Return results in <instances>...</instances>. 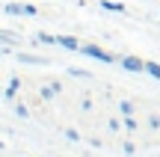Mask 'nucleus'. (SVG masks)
<instances>
[{
    "instance_id": "nucleus-10",
    "label": "nucleus",
    "mask_w": 160,
    "mask_h": 157,
    "mask_svg": "<svg viewBox=\"0 0 160 157\" xmlns=\"http://www.w3.org/2000/svg\"><path fill=\"white\" fill-rule=\"evenodd\" d=\"M119 113H122V116H131V113H133V104H131V101H122V104H119Z\"/></svg>"
},
{
    "instance_id": "nucleus-15",
    "label": "nucleus",
    "mask_w": 160,
    "mask_h": 157,
    "mask_svg": "<svg viewBox=\"0 0 160 157\" xmlns=\"http://www.w3.org/2000/svg\"><path fill=\"white\" fill-rule=\"evenodd\" d=\"M65 136H68L71 142H77V140H80V134H77V130H65Z\"/></svg>"
},
{
    "instance_id": "nucleus-12",
    "label": "nucleus",
    "mask_w": 160,
    "mask_h": 157,
    "mask_svg": "<svg viewBox=\"0 0 160 157\" xmlns=\"http://www.w3.org/2000/svg\"><path fill=\"white\" fill-rule=\"evenodd\" d=\"M125 130H131V134L137 130V119L133 116H125Z\"/></svg>"
},
{
    "instance_id": "nucleus-11",
    "label": "nucleus",
    "mask_w": 160,
    "mask_h": 157,
    "mask_svg": "<svg viewBox=\"0 0 160 157\" xmlns=\"http://www.w3.org/2000/svg\"><path fill=\"white\" fill-rule=\"evenodd\" d=\"M36 39H39V42H45V45H57V36H48V33H39Z\"/></svg>"
},
{
    "instance_id": "nucleus-14",
    "label": "nucleus",
    "mask_w": 160,
    "mask_h": 157,
    "mask_svg": "<svg viewBox=\"0 0 160 157\" xmlns=\"http://www.w3.org/2000/svg\"><path fill=\"white\" fill-rule=\"evenodd\" d=\"M71 77H89V71H83V68H71Z\"/></svg>"
},
{
    "instance_id": "nucleus-8",
    "label": "nucleus",
    "mask_w": 160,
    "mask_h": 157,
    "mask_svg": "<svg viewBox=\"0 0 160 157\" xmlns=\"http://www.w3.org/2000/svg\"><path fill=\"white\" fill-rule=\"evenodd\" d=\"M6 15H24V6H18V3H6Z\"/></svg>"
},
{
    "instance_id": "nucleus-9",
    "label": "nucleus",
    "mask_w": 160,
    "mask_h": 157,
    "mask_svg": "<svg viewBox=\"0 0 160 157\" xmlns=\"http://www.w3.org/2000/svg\"><path fill=\"white\" fill-rule=\"evenodd\" d=\"M145 71H148L151 77H157V80H160V65H157V62H145Z\"/></svg>"
},
{
    "instance_id": "nucleus-7",
    "label": "nucleus",
    "mask_w": 160,
    "mask_h": 157,
    "mask_svg": "<svg viewBox=\"0 0 160 157\" xmlns=\"http://www.w3.org/2000/svg\"><path fill=\"white\" fill-rule=\"evenodd\" d=\"M18 59H21V62H30V65H42V62H48V59H42V56H30V53H18Z\"/></svg>"
},
{
    "instance_id": "nucleus-5",
    "label": "nucleus",
    "mask_w": 160,
    "mask_h": 157,
    "mask_svg": "<svg viewBox=\"0 0 160 157\" xmlns=\"http://www.w3.org/2000/svg\"><path fill=\"white\" fill-rule=\"evenodd\" d=\"M0 42H3V45H12V47L18 45V39H15V33H9V30H0Z\"/></svg>"
},
{
    "instance_id": "nucleus-13",
    "label": "nucleus",
    "mask_w": 160,
    "mask_h": 157,
    "mask_svg": "<svg viewBox=\"0 0 160 157\" xmlns=\"http://www.w3.org/2000/svg\"><path fill=\"white\" fill-rule=\"evenodd\" d=\"M15 113H18V116H21V119H27V116H30L27 104H15Z\"/></svg>"
},
{
    "instance_id": "nucleus-1",
    "label": "nucleus",
    "mask_w": 160,
    "mask_h": 157,
    "mask_svg": "<svg viewBox=\"0 0 160 157\" xmlns=\"http://www.w3.org/2000/svg\"><path fill=\"white\" fill-rule=\"evenodd\" d=\"M80 53H83V56H92V59H98V62H113V59H116L110 51H101L98 45H80Z\"/></svg>"
},
{
    "instance_id": "nucleus-3",
    "label": "nucleus",
    "mask_w": 160,
    "mask_h": 157,
    "mask_svg": "<svg viewBox=\"0 0 160 157\" xmlns=\"http://www.w3.org/2000/svg\"><path fill=\"white\" fill-rule=\"evenodd\" d=\"M57 45L68 47V51H80V42H77V39H71V36H57Z\"/></svg>"
},
{
    "instance_id": "nucleus-6",
    "label": "nucleus",
    "mask_w": 160,
    "mask_h": 157,
    "mask_svg": "<svg viewBox=\"0 0 160 157\" xmlns=\"http://www.w3.org/2000/svg\"><path fill=\"white\" fill-rule=\"evenodd\" d=\"M18 86H21V80H18V77H12V80H9V86H6V98H15V92H18Z\"/></svg>"
},
{
    "instance_id": "nucleus-2",
    "label": "nucleus",
    "mask_w": 160,
    "mask_h": 157,
    "mask_svg": "<svg viewBox=\"0 0 160 157\" xmlns=\"http://www.w3.org/2000/svg\"><path fill=\"white\" fill-rule=\"evenodd\" d=\"M122 68H125V71H145V62L137 59V56H125V59H122Z\"/></svg>"
},
{
    "instance_id": "nucleus-4",
    "label": "nucleus",
    "mask_w": 160,
    "mask_h": 157,
    "mask_svg": "<svg viewBox=\"0 0 160 157\" xmlns=\"http://www.w3.org/2000/svg\"><path fill=\"white\" fill-rule=\"evenodd\" d=\"M101 9H107V12H119V15H122V12H125V6L116 3V0H101Z\"/></svg>"
}]
</instances>
